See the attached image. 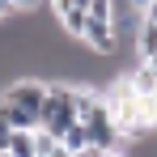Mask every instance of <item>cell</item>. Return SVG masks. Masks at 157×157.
Segmentation results:
<instances>
[{
  "mask_svg": "<svg viewBox=\"0 0 157 157\" xmlns=\"http://www.w3.org/2000/svg\"><path fill=\"white\" fill-rule=\"evenodd\" d=\"M0 106L9 115L13 132H38L43 106H47V81L43 77H17L0 89Z\"/></svg>",
  "mask_w": 157,
  "mask_h": 157,
  "instance_id": "cell-1",
  "label": "cell"
},
{
  "mask_svg": "<svg viewBox=\"0 0 157 157\" xmlns=\"http://www.w3.org/2000/svg\"><path fill=\"white\" fill-rule=\"evenodd\" d=\"M77 123V102H72V85L68 81H47V106H43V123L38 128L47 136H64Z\"/></svg>",
  "mask_w": 157,
  "mask_h": 157,
  "instance_id": "cell-2",
  "label": "cell"
},
{
  "mask_svg": "<svg viewBox=\"0 0 157 157\" xmlns=\"http://www.w3.org/2000/svg\"><path fill=\"white\" fill-rule=\"evenodd\" d=\"M55 21L64 26L68 38H81L85 34V21H89V0H51Z\"/></svg>",
  "mask_w": 157,
  "mask_h": 157,
  "instance_id": "cell-3",
  "label": "cell"
},
{
  "mask_svg": "<svg viewBox=\"0 0 157 157\" xmlns=\"http://www.w3.org/2000/svg\"><path fill=\"white\" fill-rule=\"evenodd\" d=\"M81 43H85V51H94V55H115L119 51V30H115V21H94L89 17Z\"/></svg>",
  "mask_w": 157,
  "mask_h": 157,
  "instance_id": "cell-4",
  "label": "cell"
},
{
  "mask_svg": "<svg viewBox=\"0 0 157 157\" xmlns=\"http://www.w3.org/2000/svg\"><path fill=\"white\" fill-rule=\"evenodd\" d=\"M132 47H136V55H140V59L157 55V21L136 17V38H132Z\"/></svg>",
  "mask_w": 157,
  "mask_h": 157,
  "instance_id": "cell-5",
  "label": "cell"
},
{
  "mask_svg": "<svg viewBox=\"0 0 157 157\" xmlns=\"http://www.w3.org/2000/svg\"><path fill=\"white\" fill-rule=\"evenodd\" d=\"M128 81H132V94H136V98H157V72L144 64V59L128 72Z\"/></svg>",
  "mask_w": 157,
  "mask_h": 157,
  "instance_id": "cell-6",
  "label": "cell"
},
{
  "mask_svg": "<svg viewBox=\"0 0 157 157\" xmlns=\"http://www.w3.org/2000/svg\"><path fill=\"white\" fill-rule=\"evenodd\" d=\"M4 153H13V157H38V132H13Z\"/></svg>",
  "mask_w": 157,
  "mask_h": 157,
  "instance_id": "cell-7",
  "label": "cell"
},
{
  "mask_svg": "<svg viewBox=\"0 0 157 157\" xmlns=\"http://www.w3.org/2000/svg\"><path fill=\"white\" fill-rule=\"evenodd\" d=\"M59 144H64V149H72V157L81 153V149H89V128H85V123H72V128L64 132V136H59Z\"/></svg>",
  "mask_w": 157,
  "mask_h": 157,
  "instance_id": "cell-8",
  "label": "cell"
},
{
  "mask_svg": "<svg viewBox=\"0 0 157 157\" xmlns=\"http://www.w3.org/2000/svg\"><path fill=\"white\" fill-rule=\"evenodd\" d=\"M89 17H94V21H119L115 0H89Z\"/></svg>",
  "mask_w": 157,
  "mask_h": 157,
  "instance_id": "cell-9",
  "label": "cell"
},
{
  "mask_svg": "<svg viewBox=\"0 0 157 157\" xmlns=\"http://www.w3.org/2000/svg\"><path fill=\"white\" fill-rule=\"evenodd\" d=\"M9 136H13V123H9V115H4V106H0V153L9 149Z\"/></svg>",
  "mask_w": 157,
  "mask_h": 157,
  "instance_id": "cell-10",
  "label": "cell"
},
{
  "mask_svg": "<svg viewBox=\"0 0 157 157\" xmlns=\"http://www.w3.org/2000/svg\"><path fill=\"white\" fill-rule=\"evenodd\" d=\"M4 4H9V17H13V13H34V9H38V0H4Z\"/></svg>",
  "mask_w": 157,
  "mask_h": 157,
  "instance_id": "cell-11",
  "label": "cell"
},
{
  "mask_svg": "<svg viewBox=\"0 0 157 157\" xmlns=\"http://www.w3.org/2000/svg\"><path fill=\"white\" fill-rule=\"evenodd\" d=\"M43 157H72V149H64V144L55 140V144H51V149H47V153H43Z\"/></svg>",
  "mask_w": 157,
  "mask_h": 157,
  "instance_id": "cell-12",
  "label": "cell"
},
{
  "mask_svg": "<svg viewBox=\"0 0 157 157\" xmlns=\"http://www.w3.org/2000/svg\"><path fill=\"white\" fill-rule=\"evenodd\" d=\"M77 157H110V149H94V144H89V149H81Z\"/></svg>",
  "mask_w": 157,
  "mask_h": 157,
  "instance_id": "cell-13",
  "label": "cell"
},
{
  "mask_svg": "<svg viewBox=\"0 0 157 157\" xmlns=\"http://www.w3.org/2000/svg\"><path fill=\"white\" fill-rule=\"evenodd\" d=\"M140 17H149V21H157V0L149 4V9H144V13H140Z\"/></svg>",
  "mask_w": 157,
  "mask_h": 157,
  "instance_id": "cell-14",
  "label": "cell"
},
{
  "mask_svg": "<svg viewBox=\"0 0 157 157\" xmlns=\"http://www.w3.org/2000/svg\"><path fill=\"white\" fill-rule=\"evenodd\" d=\"M132 4H136V13H144V9H149L153 0H132Z\"/></svg>",
  "mask_w": 157,
  "mask_h": 157,
  "instance_id": "cell-15",
  "label": "cell"
},
{
  "mask_svg": "<svg viewBox=\"0 0 157 157\" xmlns=\"http://www.w3.org/2000/svg\"><path fill=\"white\" fill-rule=\"evenodd\" d=\"M4 17H9V4H4V0H0V21H4Z\"/></svg>",
  "mask_w": 157,
  "mask_h": 157,
  "instance_id": "cell-16",
  "label": "cell"
},
{
  "mask_svg": "<svg viewBox=\"0 0 157 157\" xmlns=\"http://www.w3.org/2000/svg\"><path fill=\"white\" fill-rule=\"evenodd\" d=\"M0 157H13V153H0Z\"/></svg>",
  "mask_w": 157,
  "mask_h": 157,
  "instance_id": "cell-17",
  "label": "cell"
}]
</instances>
